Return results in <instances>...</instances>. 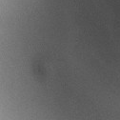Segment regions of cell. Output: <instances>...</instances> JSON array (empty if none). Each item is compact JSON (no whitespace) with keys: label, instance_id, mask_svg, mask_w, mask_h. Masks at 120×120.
<instances>
[]
</instances>
